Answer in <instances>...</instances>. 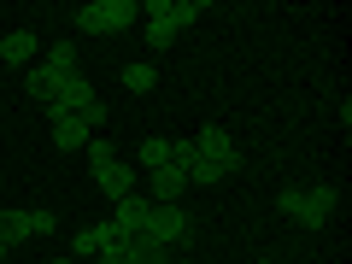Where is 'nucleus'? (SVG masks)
Returning a JSON list of instances; mask_svg holds the SVG:
<instances>
[{
    "label": "nucleus",
    "mask_w": 352,
    "mask_h": 264,
    "mask_svg": "<svg viewBox=\"0 0 352 264\" xmlns=\"http://www.w3.org/2000/svg\"><path fill=\"white\" fill-rule=\"evenodd\" d=\"M282 217H288V223H300V229H323L329 217H335V206H340V188L335 182H317V188H282Z\"/></svg>",
    "instance_id": "1"
},
{
    "label": "nucleus",
    "mask_w": 352,
    "mask_h": 264,
    "mask_svg": "<svg viewBox=\"0 0 352 264\" xmlns=\"http://www.w3.org/2000/svg\"><path fill=\"white\" fill-rule=\"evenodd\" d=\"M141 18V0H88V6H76L71 24L82 30V36H118V30H129Z\"/></svg>",
    "instance_id": "2"
},
{
    "label": "nucleus",
    "mask_w": 352,
    "mask_h": 264,
    "mask_svg": "<svg viewBox=\"0 0 352 264\" xmlns=\"http://www.w3.org/2000/svg\"><path fill=\"white\" fill-rule=\"evenodd\" d=\"M147 235L159 241V252H170V247H188V241H194V217H188V206H153V217H147Z\"/></svg>",
    "instance_id": "3"
},
{
    "label": "nucleus",
    "mask_w": 352,
    "mask_h": 264,
    "mask_svg": "<svg viewBox=\"0 0 352 264\" xmlns=\"http://www.w3.org/2000/svg\"><path fill=\"white\" fill-rule=\"evenodd\" d=\"M88 176H94V188L106 194V200H124V194H135V176H141V164H129V159H106V164H88Z\"/></svg>",
    "instance_id": "4"
},
{
    "label": "nucleus",
    "mask_w": 352,
    "mask_h": 264,
    "mask_svg": "<svg viewBox=\"0 0 352 264\" xmlns=\"http://www.w3.org/2000/svg\"><path fill=\"white\" fill-rule=\"evenodd\" d=\"M200 0H141V18L147 24H164V30H188V24H200Z\"/></svg>",
    "instance_id": "5"
},
{
    "label": "nucleus",
    "mask_w": 352,
    "mask_h": 264,
    "mask_svg": "<svg viewBox=\"0 0 352 264\" xmlns=\"http://www.w3.org/2000/svg\"><path fill=\"white\" fill-rule=\"evenodd\" d=\"M88 100H94V76H88L82 65H76V71H65V76H59V94H53V106H47V112H71V118H76Z\"/></svg>",
    "instance_id": "6"
},
{
    "label": "nucleus",
    "mask_w": 352,
    "mask_h": 264,
    "mask_svg": "<svg viewBox=\"0 0 352 264\" xmlns=\"http://www.w3.org/2000/svg\"><path fill=\"white\" fill-rule=\"evenodd\" d=\"M147 176H153V194H147L153 206H176L188 194V170H182V164H159V170H147Z\"/></svg>",
    "instance_id": "7"
},
{
    "label": "nucleus",
    "mask_w": 352,
    "mask_h": 264,
    "mask_svg": "<svg viewBox=\"0 0 352 264\" xmlns=\"http://www.w3.org/2000/svg\"><path fill=\"white\" fill-rule=\"evenodd\" d=\"M147 217H153V200H147V194H124V200L112 206V223H118V229H147Z\"/></svg>",
    "instance_id": "8"
},
{
    "label": "nucleus",
    "mask_w": 352,
    "mask_h": 264,
    "mask_svg": "<svg viewBox=\"0 0 352 264\" xmlns=\"http://www.w3.org/2000/svg\"><path fill=\"white\" fill-rule=\"evenodd\" d=\"M0 241H6V247L36 241V235H30V206H0Z\"/></svg>",
    "instance_id": "9"
},
{
    "label": "nucleus",
    "mask_w": 352,
    "mask_h": 264,
    "mask_svg": "<svg viewBox=\"0 0 352 264\" xmlns=\"http://www.w3.org/2000/svg\"><path fill=\"white\" fill-rule=\"evenodd\" d=\"M59 76H65V71H53V65H30L24 94H30V100H41V106H53V94H59Z\"/></svg>",
    "instance_id": "10"
},
{
    "label": "nucleus",
    "mask_w": 352,
    "mask_h": 264,
    "mask_svg": "<svg viewBox=\"0 0 352 264\" xmlns=\"http://www.w3.org/2000/svg\"><path fill=\"white\" fill-rule=\"evenodd\" d=\"M53 147H59V153H82L88 147V129L76 124L71 112H53Z\"/></svg>",
    "instance_id": "11"
},
{
    "label": "nucleus",
    "mask_w": 352,
    "mask_h": 264,
    "mask_svg": "<svg viewBox=\"0 0 352 264\" xmlns=\"http://www.w3.org/2000/svg\"><path fill=\"white\" fill-rule=\"evenodd\" d=\"M36 53H41L36 30H12V36L0 41V59H6V65H30V59H36Z\"/></svg>",
    "instance_id": "12"
},
{
    "label": "nucleus",
    "mask_w": 352,
    "mask_h": 264,
    "mask_svg": "<svg viewBox=\"0 0 352 264\" xmlns=\"http://www.w3.org/2000/svg\"><path fill=\"white\" fill-rule=\"evenodd\" d=\"M135 159H141V170H159V164H170V135H141Z\"/></svg>",
    "instance_id": "13"
},
{
    "label": "nucleus",
    "mask_w": 352,
    "mask_h": 264,
    "mask_svg": "<svg viewBox=\"0 0 352 264\" xmlns=\"http://www.w3.org/2000/svg\"><path fill=\"white\" fill-rule=\"evenodd\" d=\"M118 82H124L129 94H153V82H159V65H124V71H118Z\"/></svg>",
    "instance_id": "14"
},
{
    "label": "nucleus",
    "mask_w": 352,
    "mask_h": 264,
    "mask_svg": "<svg viewBox=\"0 0 352 264\" xmlns=\"http://www.w3.org/2000/svg\"><path fill=\"white\" fill-rule=\"evenodd\" d=\"M41 65H53V71H76V41H53V47L41 53Z\"/></svg>",
    "instance_id": "15"
},
{
    "label": "nucleus",
    "mask_w": 352,
    "mask_h": 264,
    "mask_svg": "<svg viewBox=\"0 0 352 264\" xmlns=\"http://www.w3.org/2000/svg\"><path fill=\"white\" fill-rule=\"evenodd\" d=\"M76 124H82L88 135H100V129H106V100H100V94H94V100H88L82 112H76Z\"/></svg>",
    "instance_id": "16"
},
{
    "label": "nucleus",
    "mask_w": 352,
    "mask_h": 264,
    "mask_svg": "<svg viewBox=\"0 0 352 264\" xmlns=\"http://www.w3.org/2000/svg\"><path fill=\"white\" fill-rule=\"evenodd\" d=\"M82 159H88V164H106V159H118V153H112V135H88Z\"/></svg>",
    "instance_id": "17"
},
{
    "label": "nucleus",
    "mask_w": 352,
    "mask_h": 264,
    "mask_svg": "<svg viewBox=\"0 0 352 264\" xmlns=\"http://www.w3.org/2000/svg\"><path fill=\"white\" fill-rule=\"evenodd\" d=\"M53 229H59V217L47 206H30V235H53Z\"/></svg>",
    "instance_id": "18"
},
{
    "label": "nucleus",
    "mask_w": 352,
    "mask_h": 264,
    "mask_svg": "<svg viewBox=\"0 0 352 264\" xmlns=\"http://www.w3.org/2000/svg\"><path fill=\"white\" fill-rule=\"evenodd\" d=\"M170 41H176V30H164V24H147V47H153V53H164Z\"/></svg>",
    "instance_id": "19"
},
{
    "label": "nucleus",
    "mask_w": 352,
    "mask_h": 264,
    "mask_svg": "<svg viewBox=\"0 0 352 264\" xmlns=\"http://www.w3.org/2000/svg\"><path fill=\"white\" fill-rule=\"evenodd\" d=\"M88 252H94V229H76L71 235V258H88Z\"/></svg>",
    "instance_id": "20"
},
{
    "label": "nucleus",
    "mask_w": 352,
    "mask_h": 264,
    "mask_svg": "<svg viewBox=\"0 0 352 264\" xmlns=\"http://www.w3.org/2000/svg\"><path fill=\"white\" fill-rule=\"evenodd\" d=\"M0 264H12V247H6V241H0Z\"/></svg>",
    "instance_id": "21"
},
{
    "label": "nucleus",
    "mask_w": 352,
    "mask_h": 264,
    "mask_svg": "<svg viewBox=\"0 0 352 264\" xmlns=\"http://www.w3.org/2000/svg\"><path fill=\"white\" fill-rule=\"evenodd\" d=\"M47 264H76V258H71V252H59V258H47Z\"/></svg>",
    "instance_id": "22"
},
{
    "label": "nucleus",
    "mask_w": 352,
    "mask_h": 264,
    "mask_svg": "<svg viewBox=\"0 0 352 264\" xmlns=\"http://www.w3.org/2000/svg\"><path fill=\"white\" fill-rule=\"evenodd\" d=\"M153 264H182V258H153Z\"/></svg>",
    "instance_id": "23"
},
{
    "label": "nucleus",
    "mask_w": 352,
    "mask_h": 264,
    "mask_svg": "<svg viewBox=\"0 0 352 264\" xmlns=\"http://www.w3.org/2000/svg\"><path fill=\"white\" fill-rule=\"evenodd\" d=\"M252 264H276V258H252Z\"/></svg>",
    "instance_id": "24"
}]
</instances>
